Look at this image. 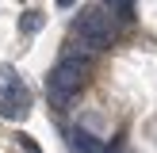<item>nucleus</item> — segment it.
Instances as JSON below:
<instances>
[{"label":"nucleus","instance_id":"f257e3e1","mask_svg":"<svg viewBox=\"0 0 157 153\" xmlns=\"http://www.w3.org/2000/svg\"><path fill=\"white\" fill-rule=\"evenodd\" d=\"M84 76H88V58H77V54L61 58L58 65L50 69V76H46V92H50V99L58 107H65L69 99H73V92H81Z\"/></svg>","mask_w":157,"mask_h":153},{"label":"nucleus","instance_id":"f03ea898","mask_svg":"<svg viewBox=\"0 0 157 153\" xmlns=\"http://www.w3.org/2000/svg\"><path fill=\"white\" fill-rule=\"evenodd\" d=\"M111 35H115V23H111V15L104 12L100 0L88 8V12H81V19H77V38H81L92 54L107 50V46H111Z\"/></svg>","mask_w":157,"mask_h":153},{"label":"nucleus","instance_id":"7ed1b4c3","mask_svg":"<svg viewBox=\"0 0 157 153\" xmlns=\"http://www.w3.org/2000/svg\"><path fill=\"white\" fill-rule=\"evenodd\" d=\"M0 84H4V96H0V119H23L31 111V96L19 84V76L12 73V65L0 69Z\"/></svg>","mask_w":157,"mask_h":153},{"label":"nucleus","instance_id":"20e7f679","mask_svg":"<svg viewBox=\"0 0 157 153\" xmlns=\"http://www.w3.org/2000/svg\"><path fill=\"white\" fill-rule=\"evenodd\" d=\"M42 23H46L42 12H23V15H19V31H23V35H38Z\"/></svg>","mask_w":157,"mask_h":153},{"label":"nucleus","instance_id":"39448f33","mask_svg":"<svg viewBox=\"0 0 157 153\" xmlns=\"http://www.w3.org/2000/svg\"><path fill=\"white\" fill-rule=\"evenodd\" d=\"M73 149L77 153H100V142L92 134H84V130H73Z\"/></svg>","mask_w":157,"mask_h":153},{"label":"nucleus","instance_id":"423d86ee","mask_svg":"<svg viewBox=\"0 0 157 153\" xmlns=\"http://www.w3.org/2000/svg\"><path fill=\"white\" fill-rule=\"evenodd\" d=\"M104 8H111L119 19H130V0H100Z\"/></svg>","mask_w":157,"mask_h":153},{"label":"nucleus","instance_id":"0eeeda50","mask_svg":"<svg viewBox=\"0 0 157 153\" xmlns=\"http://www.w3.org/2000/svg\"><path fill=\"white\" fill-rule=\"evenodd\" d=\"M19 149H23V153H42V149H38V142H35L31 134H19Z\"/></svg>","mask_w":157,"mask_h":153},{"label":"nucleus","instance_id":"6e6552de","mask_svg":"<svg viewBox=\"0 0 157 153\" xmlns=\"http://www.w3.org/2000/svg\"><path fill=\"white\" fill-rule=\"evenodd\" d=\"M77 4V0H58V8H73Z\"/></svg>","mask_w":157,"mask_h":153}]
</instances>
